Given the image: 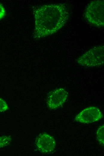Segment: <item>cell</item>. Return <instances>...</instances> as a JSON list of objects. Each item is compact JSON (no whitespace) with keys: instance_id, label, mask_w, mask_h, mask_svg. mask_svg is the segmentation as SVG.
Returning a JSON list of instances; mask_svg holds the SVG:
<instances>
[{"instance_id":"cell-1","label":"cell","mask_w":104,"mask_h":156,"mask_svg":"<svg viewBox=\"0 0 104 156\" xmlns=\"http://www.w3.org/2000/svg\"><path fill=\"white\" fill-rule=\"evenodd\" d=\"M35 27L33 34L34 40L53 34L62 28L67 22L69 13L64 3L40 6L33 11Z\"/></svg>"},{"instance_id":"cell-2","label":"cell","mask_w":104,"mask_h":156,"mask_svg":"<svg viewBox=\"0 0 104 156\" xmlns=\"http://www.w3.org/2000/svg\"><path fill=\"white\" fill-rule=\"evenodd\" d=\"M104 0L91 1L87 5L84 13L87 22L97 28L104 26Z\"/></svg>"},{"instance_id":"cell-3","label":"cell","mask_w":104,"mask_h":156,"mask_svg":"<svg viewBox=\"0 0 104 156\" xmlns=\"http://www.w3.org/2000/svg\"><path fill=\"white\" fill-rule=\"evenodd\" d=\"M104 46H95L84 53L77 60V63L83 67H99L104 64Z\"/></svg>"},{"instance_id":"cell-4","label":"cell","mask_w":104,"mask_h":156,"mask_svg":"<svg viewBox=\"0 0 104 156\" xmlns=\"http://www.w3.org/2000/svg\"><path fill=\"white\" fill-rule=\"evenodd\" d=\"M103 116L99 108L91 106L82 110L75 116V120L81 123L88 124L99 120Z\"/></svg>"},{"instance_id":"cell-5","label":"cell","mask_w":104,"mask_h":156,"mask_svg":"<svg viewBox=\"0 0 104 156\" xmlns=\"http://www.w3.org/2000/svg\"><path fill=\"white\" fill-rule=\"evenodd\" d=\"M35 146L37 150L42 154H48L55 149L56 142L50 135L43 133L39 134L35 140Z\"/></svg>"},{"instance_id":"cell-6","label":"cell","mask_w":104,"mask_h":156,"mask_svg":"<svg viewBox=\"0 0 104 156\" xmlns=\"http://www.w3.org/2000/svg\"><path fill=\"white\" fill-rule=\"evenodd\" d=\"M68 94L62 88H58L51 92L48 96L46 103L48 107L52 110L62 106L67 99Z\"/></svg>"},{"instance_id":"cell-7","label":"cell","mask_w":104,"mask_h":156,"mask_svg":"<svg viewBox=\"0 0 104 156\" xmlns=\"http://www.w3.org/2000/svg\"><path fill=\"white\" fill-rule=\"evenodd\" d=\"M104 124L100 126L96 132V137L100 145H104Z\"/></svg>"},{"instance_id":"cell-8","label":"cell","mask_w":104,"mask_h":156,"mask_svg":"<svg viewBox=\"0 0 104 156\" xmlns=\"http://www.w3.org/2000/svg\"><path fill=\"white\" fill-rule=\"evenodd\" d=\"M12 140L10 136H0V148L9 145L11 142Z\"/></svg>"},{"instance_id":"cell-9","label":"cell","mask_w":104,"mask_h":156,"mask_svg":"<svg viewBox=\"0 0 104 156\" xmlns=\"http://www.w3.org/2000/svg\"><path fill=\"white\" fill-rule=\"evenodd\" d=\"M8 109V105L6 102L0 98V112H4Z\"/></svg>"},{"instance_id":"cell-10","label":"cell","mask_w":104,"mask_h":156,"mask_svg":"<svg viewBox=\"0 0 104 156\" xmlns=\"http://www.w3.org/2000/svg\"><path fill=\"white\" fill-rule=\"evenodd\" d=\"M5 14V11L3 6L0 4V20L3 18Z\"/></svg>"}]
</instances>
